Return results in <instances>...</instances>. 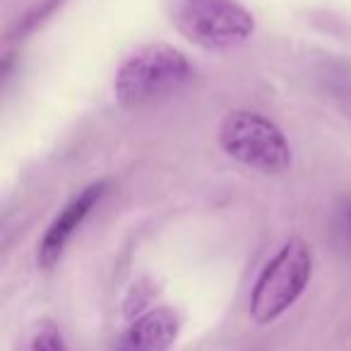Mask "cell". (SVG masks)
<instances>
[{"label": "cell", "mask_w": 351, "mask_h": 351, "mask_svg": "<svg viewBox=\"0 0 351 351\" xmlns=\"http://www.w3.org/2000/svg\"><path fill=\"white\" fill-rule=\"evenodd\" d=\"M106 193V183H92L80 193L75 200H70L63 207L58 217L53 219V224L49 226L44 241L39 245V263L44 267H51L53 263H58V258L63 255L65 245L70 243L75 231L82 226V221L87 219V215L99 205V200Z\"/></svg>", "instance_id": "5b68a950"}, {"label": "cell", "mask_w": 351, "mask_h": 351, "mask_svg": "<svg viewBox=\"0 0 351 351\" xmlns=\"http://www.w3.org/2000/svg\"><path fill=\"white\" fill-rule=\"evenodd\" d=\"M219 145L231 159L263 173H282L291 164V147L284 132L253 111H231L221 121Z\"/></svg>", "instance_id": "277c9868"}, {"label": "cell", "mask_w": 351, "mask_h": 351, "mask_svg": "<svg viewBox=\"0 0 351 351\" xmlns=\"http://www.w3.org/2000/svg\"><path fill=\"white\" fill-rule=\"evenodd\" d=\"M32 351H68L60 332L53 325H41L32 339Z\"/></svg>", "instance_id": "52a82bcc"}, {"label": "cell", "mask_w": 351, "mask_h": 351, "mask_svg": "<svg viewBox=\"0 0 351 351\" xmlns=\"http://www.w3.org/2000/svg\"><path fill=\"white\" fill-rule=\"evenodd\" d=\"M178 335V317L169 308H156L135 320L121 337L116 351H166Z\"/></svg>", "instance_id": "8992f818"}, {"label": "cell", "mask_w": 351, "mask_h": 351, "mask_svg": "<svg viewBox=\"0 0 351 351\" xmlns=\"http://www.w3.org/2000/svg\"><path fill=\"white\" fill-rule=\"evenodd\" d=\"M188 58L173 46H145L123 60L116 73V99L128 108H140L176 94L191 80Z\"/></svg>", "instance_id": "6da1fadb"}, {"label": "cell", "mask_w": 351, "mask_h": 351, "mask_svg": "<svg viewBox=\"0 0 351 351\" xmlns=\"http://www.w3.org/2000/svg\"><path fill=\"white\" fill-rule=\"evenodd\" d=\"M173 25L202 49L226 51L245 44L255 20L239 0H173Z\"/></svg>", "instance_id": "7a4b0ae2"}, {"label": "cell", "mask_w": 351, "mask_h": 351, "mask_svg": "<svg viewBox=\"0 0 351 351\" xmlns=\"http://www.w3.org/2000/svg\"><path fill=\"white\" fill-rule=\"evenodd\" d=\"M313 274V250L308 243L291 239L265 265L250 296V315L258 322H272L287 313Z\"/></svg>", "instance_id": "3957f363"}, {"label": "cell", "mask_w": 351, "mask_h": 351, "mask_svg": "<svg viewBox=\"0 0 351 351\" xmlns=\"http://www.w3.org/2000/svg\"><path fill=\"white\" fill-rule=\"evenodd\" d=\"M335 234H337V239H339L341 245L351 248V200L346 202V205L339 210V215H337V219H335Z\"/></svg>", "instance_id": "ba28073f"}]
</instances>
